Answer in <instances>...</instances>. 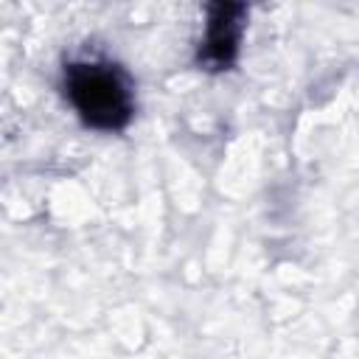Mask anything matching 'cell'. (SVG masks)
I'll use <instances>...</instances> for the list:
<instances>
[{
    "instance_id": "obj_1",
    "label": "cell",
    "mask_w": 359,
    "mask_h": 359,
    "mask_svg": "<svg viewBox=\"0 0 359 359\" xmlns=\"http://www.w3.org/2000/svg\"><path fill=\"white\" fill-rule=\"evenodd\" d=\"M65 95L84 126L121 132L135 115V90L121 65L107 59H79L65 65Z\"/></svg>"
},
{
    "instance_id": "obj_2",
    "label": "cell",
    "mask_w": 359,
    "mask_h": 359,
    "mask_svg": "<svg viewBox=\"0 0 359 359\" xmlns=\"http://www.w3.org/2000/svg\"><path fill=\"white\" fill-rule=\"evenodd\" d=\"M247 22V6L233 0H216L208 6L205 36L196 50V65L208 73H224L238 62L241 36Z\"/></svg>"
}]
</instances>
